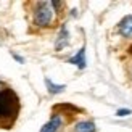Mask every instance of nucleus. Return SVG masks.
I'll return each mask as SVG.
<instances>
[{"label": "nucleus", "instance_id": "f257e3e1", "mask_svg": "<svg viewBox=\"0 0 132 132\" xmlns=\"http://www.w3.org/2000/svg\"><path fill=\"white\" fill-rule=\"evenodd\" d=\"M19 110V103L16 95L11 90H0V122L10 124L16 118Z\"/></svg>", "mask_w": 132, "mask_h": 132}, {"label": "nucleus", "instance_id": "f03ea898", "mask_svg": "<svg viewBox=\"0 0 132 132\" xmlns=\"http://www.w3.org/2000/svg\"><path fill=\"white\" fill-rule=\"evenodd\" d=\"M52 21H53V6H52V2H39L37 8L34 11L36 26L45 28V26H50Z\"/></svg>", "mask_w": 132, "mask_h": 132}, {"label": "nucleus", "instance_id": "7ed1b4c3", "mask_svg": "<svg viewBox=\"0 0 132 132\" xmlns=\"http://www.w3.org/2000/svg\"><path fill=\"white\" fill-rule=\"evenodd\" d=\"M118 31L122 37H132V15L124 16L119 24H118Z\"/></svg>", "mask_w": 132, "mask_h": 132}, {"label": "nucleus", "instance_id": "20e7f679", "mask_svg": "<svg viewBox=\"0 0 132 132\" xmlns=\"http://www.w3.org/2000/svg\"><path fill=\"white\" fill-rule=\"evenodd\" d=\"M61 124H63V118H61L60 114H55V116L52 118V119L40 129V132H58V129L61 127Z\"/></svg>", "mask_w": 132, "mask_h": 132}, {"label": "nucleus", "instance_id": "39448f33", "mask_svg": "<svg viewBox=\"0 0 132 132\" xmlns=\"http://www.w3.org/2000/svg\"><path fill=\"white\" fill-rule=\"evenodd\" d=\"M68 44H69V32L66 29V26H61L60 34H58V39H56V44H55V48L63 50L64 47H68Z\"/></svg>", "mask_w": 132, "mask_h": 132}, {"label": "nucleus", "instance_id": "423d86ee", "mask_svg": "<svg viewBox=\"0 0 132 132\" xmlns=\"http://www.w3.org/2000/svg\"><path fill=\"white\" fill-rule=\"evenodd\" d=\"M68 61H69L71 64H76L79 69H84V68H85V48L82 47L81 50L77 52V55L71 56Z\"/></svg>", "mask_w": 132, "mask_h": 132}, {"label": "nucleus", "instance_id": "0eeeda50", "mask_svg": "<svg viewBox=\"0 0 132 132\" xmlns=\"http://www.w3.org/2000/svg\"><path fill=\"white\" fill-rule=\"evenodd\" d=\"M74 132H97V127L92 121H81L74 126Z\"/></svg>", "mask_w": 132, "mask_h": 132}, {"label": "nucleus", "instance_id": "6e6552de", "mask_svg": "<svg viewBox=\"0 0 132 132\" xmlns=\"http://www.w3.org/2000/svg\"><path fill=\"white\" fill-rule=\"evenodd\" d=\"M45 85H47V89H48L50 94H61V92L66 89V85H56V84L52 82L48 77H45Z\"/></svg>", "mask_w": 132, "mask_h": 132}, {"label": "nucleus", "instance_id": "1a4fd4ad", "mask_svg": "<svg viewBox=\"0 0 132 132\" xmlns=\"http://www.w3.org/2000/svg\"><path fill=\"white\" fill-rule=\"evenodd\" d=\"M132 113L130 110H127V108H121V110H118L116 111V116H119V118H124V116H129Z\"/></svg>", "mask_w": 132, "mask_h": 132}, {"label": "nucleus", "instance_id": "9d476101", "mask_svg": "<svg viewBox=\"0 0 132 132\" xmlns=\"http://www.w3.org/2000/svg\"><path fill=\"white\" fill-rule=\"evenodd\" d=\"M13 58H15L16 61H19V63H23V61H24V60H23L21 56H18V55H15V53H13Z\"/></svg>", "mask_w": 132, "mask_h": 132}, {"label": "nucleus", "instance_id": "9b49d317", "mask_svg": "<svg viewBox=\"0 0 132 132\" xmlns=\"http://www.w3.org/2000/svg\"><path fill=\"white\" fill-rule=\"evenodd\" d=\"M130 74H132V71H130Z\"/></svg>", "mask_w": 132, "mask_h": 132}]
</instances>
